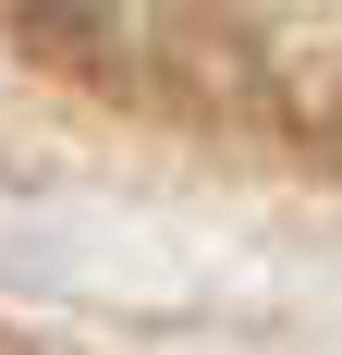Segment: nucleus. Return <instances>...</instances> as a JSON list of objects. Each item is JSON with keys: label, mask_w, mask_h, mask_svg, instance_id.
<instances>
[{"label": "nucleus", "mask_w": 342, "mask_h": 355, "mask_svg": "<svg viewBox=\"0 0 342 355\" xmlns=\"http://www.w3.org/2000/svg\"><path fill=\"white\" fill-rule=\"evenodd\" d=\"M12 12H37V25H98L110 0H12Z\"/></svg>", "instance_id": "f257e3e1"}]
</instances>
